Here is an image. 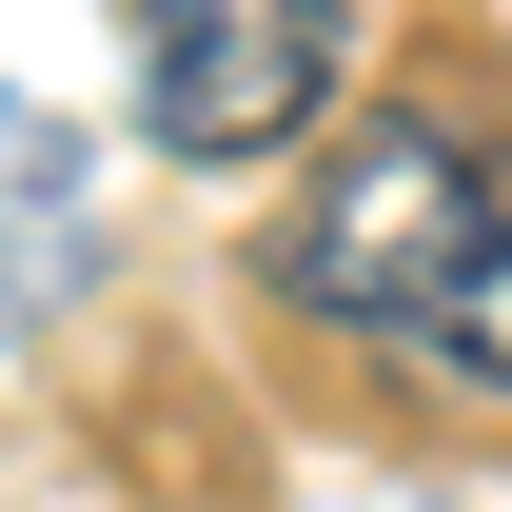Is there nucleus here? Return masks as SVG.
I'll return each mask as SVG.
<instances>
[{
  "instance_id": "f257e3e1",
  "label": "nucleus",
  "mask_w": 512,
  "mask_h": 512,
  "mask_svg": "<svg viewBox=\"0 0 512 512\" xmlns=\"http://www.w3.org/2000/svg\"><path fill=\"white\" fill-rule=\"evenodd\" d=\"M493 217H512V138L453 119V99H375V119L316 138V178H296L276 237H256V276H276L316 335H375V355L434 375L453 316H473V276H493Z\"/></svg>"
},
{
  "instance_id": "f03ea898",
  "label": "nucleus",
  "mask_w": 512,
  "mask_h": 512,
  "mask_svg": "<svg viewBox=\"0 0 512 512\" xmlns=\"http://www.w3.org/2000/svg\"><path fill=\"white\" fill-rule=\"evenodd\" d=\"M119 40H138V119L178 158H296L335 119L355 0H119Z\"/></svg>"
},
{
  "instance_id": "7ed1b4c3",
  "label": "nucleus",
  "mask_w": 512,
  "mask_h": 512,
  "mask_svg": "<svg viewBox=\"0 0 512 512\" xmlns=\"http://www.w3.org/2000/svg\"><path fill=\"white\" fill-rule=\"evenodd\" d=\"M79 237H99V197H79V138L40 119V99H0V335L40 316V296H79Z\"/></svg>"
},
{
  "instance_id": "20e7f679",
  "label": "nucleus",
  "mask_w": 512,
  "mask_h": 512,
  "mask_svg": "<svg viewBox=\"0 0 512 512\" xmlns=\"http://www.w3.org/2000/svg\"><path fill=\"white\" fill-rule=\"evenodd\" d=\"M434 375H493V394H512V217H493V276H473V316H453Z\"/></svg>"
}]
</instances>
